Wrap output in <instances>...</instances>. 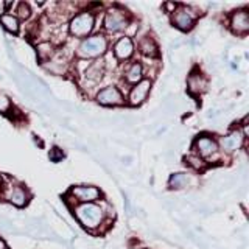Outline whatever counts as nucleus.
Listing matches in <instances>:
<instances>
[{
	"mask_svg": "<svg viewBox=\"0 0 249 249\" xmlns=\"http://www.w3.org/2000/svg\"><path fill=\"white\" fill-rule=\"evenodd\" d=\"M173 23L175 27H178L179 30L187 31L193 27L195 23V14L190 8L187 6H178L173 11Z\"/></svg>",
	"mask_w": 249,
	"mask_h": 249,
	"instance_id": "nucleus-5",
	"label": "nucleus"
},
{
	"mask_svg": "<svg viewBox=\"0 0 249 249\" xmlns=\"http://www.w3.org/2000/svg\"><path fill=\"white\" fill-rule=\"evenodd\" d=\"M189 185V176H187L185 173H175L171 175L170 178V187L171 189H184V187Z\"/></svg>",
	"mask_w": 249,
	"mask_h": 249,
	"instance_id": "nucleus-18",
	"label": "nucleus"
},
{
	"mask_svg": "<svg viewBox=\"0 0 249 249\" xmlns=\"http://www.w3.org/2000/svg\"><path fill=\"white\" fill-rule=\"evenodd\" d=\"M140 78H142V66L140 64H132L128 72H126V80L129 83H139Z\"/></svg>",
	"mask_w": 249,
	"mask_h": 249,
	"instance_id": "nucleus-19",
	"label": "nucleus"
},
{
	"mask_svg": "<svg viewBox=\"0 0 249 249\" xmlns=\"http://www.w3.org/2000/svg\"><path fill=\"white\" fill-rule=\"evenodd\" d=\"M103 72H105V62L103 61H95V62H92V64L86 69V78H89V80H92V81H98L100 78H101V75H103Z\"/></svg>",
	"mask_w": 249,
	"mask_h": 249,
	"instance_id": "nucleus-16",
	"label": "nucleus"
},
{
	"mask_svg": "<svg viewBox=\"0 0 249 249\" xmlns=\"http://www.w3.org/2000/svg\"><path fill=\"white\" fill-rule=\"evenodd\" d=\"M187 86H189V92L196 95V93H201L202 90L206 89L207 81L204 80V76L199 73H192L187 80Z\"/></svg>",
	"mask_w": 249,
	"mask_h": 249,
	"instance_id": "nucleus-13",
	"label": "nucleus"
},
{
	"mask_svg": "<svg viewBox=\"0 0 249 249\" xmlns=\"http://www.w3.org/2000/svg\"><path fill=\"white\" fill-rule=\"evenodd\" d=\"M93 22H95V19H93L92 13H81V14L75 16V18L70 20L69 30H70V33H72L73 36L84 37L92 31Z\"/></svg>",
	"mask_w": 249,
	"mask_h": 249,
	"instance_id": "nucleus-3",
	"label": "nucleus"
},
{
	"mask_svg": "<svg viewBox=\"0 0 249 249\" xmlns=\"http://www.w3.org/2000/svg\"><path fill=\"white\" fill-rule=\"evenodd\" d=\"M132 52H134V45H132V41L126 36L120 37L114 45V53L119 59H128L132 54Z\"/></svg>",
	"mask_w": 249,
	"mask_h": 249,
	"instance_id": "nucleus-12",
	"label": "nucleus"
},
{
	"mask_svg": "<svg viewBox=\"0 0 249 249\" xmlns=\"http://www.w3.org/2000/svg\"><path fill=\"white\" fill-rule=\"evenodd\" d=\"M16 13H18V18L19 19H23V20H25V19H28L30 18V6L27 5V3H19V6H18V10H16Z\"/></svg>",
	"mask_w": 249,
	"mask_h": 249,
	"instance_id": "nucleus-21",
	"label": "nucleus"
},
{
	"mask_svg": "<svg viewBox=\"0 0 249 249\" xmlns=\"http://www.w3.org/2000/svg\"><path fill=\"white\" fill-rule=\"evenodd\" d=\"M231 28L233 33L237 35H246L249 31V16H248V11L245 10H237L233 11L232 16H231Z\"/></svg>",
	"mask_w": 249,
	"mask_h": 249,
	"instance_id": "nucleus-7",
	"label": "nucleus"
},
{
	"mask_svg": "<svg viewBox=\"0 0 249 249\" xmlns=\"http://www.w3.org/2000/svg\"><path fill=\"white\" fill-rule=\"evenodd\" d=\"M195 150H196L198 154L202 156V158H210V156L218 151V145L213 139H210L207 136H199L195 140Z\"/></svg>",
	"mask_w": 249,
	"mask_h": 249,
	"instance_id": "nucleus-10",
	"label": "nucleus"
},
{
	"mask_svg": "<svg viewBox=\"0 0 249 249\" xmlns=\"http://www.w3.org/2000/svg\"><path fill=\"white\" fill-rule=\"evenodd\" d=\"M243 134L240 131H233L228 136H223L220 139V146L221 150L226 153H232V151H237L238 148L243 145Z\"/></svg>",
	"mask_w": 249,
	"mask_h": 249,
	"instance_id": "nucleus-11",
	"label": "nucleus"
},
{
	"mask_svg": "<svg viewBox=\"0 0 249 249\" xmlns=\"http://www.w3.org/2000/svg\"><path fill=\"white\" fill-rule=\"evenodd\" d=\"M52 54H53V47L50 42H42V44L37 45V56L42 62L47 61L49 58H52Z\"/></svg>",
	"mask_w": 249,
	"mask_h": 249,
	"instance_id": "nucleus-20",
	"label": "nucleus"
},
{
	"mask_svg": "<svg viewBox=\"0 0 249 249\" xmlns=\"http://www.w3.org/2000/svg\"><path fill=\"white\" fill-rule=\"evenodd\" d=\"M106 47H107V42L105 36L97 35V36L84 39L81 45L78 47V54H80L81 58H97L106 52Z\"/></svg>",
	"mask_w": 249,
	"mask_h": 249,
	"instance_id": "nucleus-2",
	"label": "nucleus"
},
{
	"mask_svg": "<svg viewBox=\"0 0 249 249\" xmlns=\"http://www.w3.org/2000/svg\"><path fill=\"white\" fill-rule=\"evenodd\" d=\"M11 109V101L10 98H8L6 95H3V93H0V112H8Z\"/></svg>",
	"mask_w": 249,
	"mask_h": 249,
	"instance_id": "nucleus-23",
	"label": "nucleus"
},
{
	"mask_svg": "<svg viewBox=\"0 0 249 249\" xmlns=\"http://www.w3.org/2000/svg\"><path fill=\"white\" fill-rule=\"evenodd\" d=\"M0 249H6V245L3 240H0Z\"/></svg>",
	"mask_w": 249,
	"mask_h": 249,
	"instance_id": "nucleus-25",
	"label": "nucleus"
},
{
	"mask_svg": "<svg viewBox=\"0 0 249 249\" xmlns=\"http://www.w3.org/2000/svg\"><path fill=\"white\" fill-rule=\"evenodd\" d=\"M72 195L78 201L84 202V204L95 201V199H98L101 196L100 190L97 189V187H93V185H78V187H73Z\"/></svg>",
	"mask_w": 249,
	"mask_h": 249,
	"instance_id": "nucleus-8",
	"label": "nucleus"
},
{
	"mask_svg": "<svg viewBox=\"0 0 249 249\" xmlns=\"http://www.w3.org/2000/svg\"><path fill=\"white\" fill-rule=\"evenodd\" d=\"M150 89H151V81L150 80H140L139 83H136V86L131 89L129 97H128L129 105L131 106L142 105L143 101L146 100L148 93H150Z\"/></svg>",
	"mask_w": 249,
	"mask_h": 249,
	"instance_id": "nucleus-6",
	"label": "nucleus"
},
{
	"mask_svg": "<svg viewBox=\"0 0 249 249\" xmlns=\"http://www.w3.org/2000/svg\"><path fill=\"white\" fill-rule=\"evenodd\" d=\"M75 215L78 218L84 228L88 229H95L100 226L101 218H103V210H101L100 206L92 204V202H88V204H81L80 207L75 209Z\"/></svg>",
	"mask_w": 249,
	"mask_h": 249,
	"instance_id": "nucleus-1",
	"label": "nucleus"
},
{
	"mask_svg": "<svg viewBox=\"0 0 249 249\" xmlns=\"http://www.w3.org/2000/svg\"><path fill=\"white\" fill-rule=\"evenodd\" d=\"M185 162L189 163L190 167H193L195 170L204 168V162H202L199 158H195V156H189V158H185Z\"/></svg>",
	"mask_w": 249,
	"mask_h": 249,
	"instance_id": "nucleus-22",
	"label": "nucleus"
},
{
	"mask_svg": "<svg viewBox=\"0 0 249 249\" xmlns=\"http://www.w3.org/2000/svg\"><path fill=\"white\" fill-rule=\"evenodd\" d=\"M8 201L18 207H23L28 202V195L22 187H13L10 190V195H8Z\"/></svg>",
	"mask_w": 249,
	"mask_h": 249,
	"instance_id": "nucleus-14",
	"label": "nucleus"
},
{
	"mask_svg": "<svg viewBox=\"0 0 249 249\" xmlns=\"http://www.w3.org/2000/svg\"><path fill=\"white\" fill-rule=\"evenodd\" d=\"M49 158L53 160V162H59L62 158H64V153H62L59 148H53V150L49 153Z\"/></svg>",
	"mask_w": 249,
	"mask_h": 249,
	"instance_id": "nucleus-24",
	"label": "nucleus"
},
{
	"mask_svg": "<svg viewBox=\"0 0 249 249\" xmlns=\"http://www.w3.org/2000/svg\"><path fill=\"white\" fill-rule=\"evenodd\" d=\"M0 23H2L3 28L10 31V33L16 35L19 31V20L13 14H2L0 16Z\"/></svg>",
	"mask_w": 249,
	"mask_h": 249,
	"instance_id": "nucleus-17",
	"label": "nucleus"
},
{
	"mask_svg": "<svg viewBox=\"0 0 249 249\" xmlns=\"http://www.w3.org/2000/svg\"><path fill=\"white\" fill-rule=\"evenodd\" d=\"M126 25H128V20L124 18L122 10H119V8H111V10H107L106 18H105V27L107 31L115 33V31L123 30Z\"/></svg>",
	"mask_w": 249,
	"mask_h": 249,
	"instance_id": "nucleus-4",
	"label": "nucleus"
},
{
	"mask_svg": "<svg viewBox=\"0 0 249 249\" xmlns=\"http://www.w3.org/2000/svg\"><path fill=\"white\" fill-rule=\"evenodd\" d=\"M97 101L105 106H117L123 103V98L117 88H106L97 93Z\"/></svg>",
	"mask_w": 249,
	"mask_h": 249,
	"instance_id": "nucleus-9",
	"label": "nucleus"
},
{
	"mask_svg": "<svg viewBox=\"0 0 249 249\" xmlns=\"http://www.w3.org/2000/svg\"><path fill=\"white\" fill-rule=\"evenodd\" d=\"M139 49L145 54V56H158V53H159L158 44L154 42V39L151 36L142 37V41H140V44H139Z\"/></svg>",
	"mask_w": 249,
	"mask_h": 249,
	"instance_id": "nucleus-15",
	"label": "nucleus"
}]
</instances>
